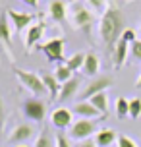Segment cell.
I'll list each match as a JSON object with an SVG mask.
<instances>
[{
	"mask_svg": "<svg viewBox=\"0 0 141 147\" xmlns=\"http://www.w3.org/2000/svg\"><path fill=\"white\" fill-rule=\"evenodd\" d=\"M74 147H97V143H95V140H85V141H79Z\"/></svg>",
	"mask_w": 141,
	"mask_h": 147,
	"instance_id": "1f68e13d",
	"label": "cell"
},
{
	"mask_svg": "<svg viewBox=\"0 0 141 147\" xmlns=\"http://www.w3.org/2000/svg\"><path fill=\"white\" fill-rule=\"evenodd\" d=\"M23 4H27L29 8H37L39 6V0H21Z\"/></svg>",
	"mask_w": 141,
	"mask_h": 147,
	"instance_id": "d6a6232c",
	"label": "cell"
},
{
	"mask_svg": "<svg viewBox=\"0 0 141 147\" xmlns=\"http://www.w3.org/2000/svg\"><path fill=\"white\" fill-rule=\"evenodd\" d=\"M41 80H43V83H45V89H46V93L50 95L52 101H56L60 95V81L54 78V74H41Z\"/></svg>",
	"mask_w": 141,
	"mask_h": 147,
	"instance_id": "e0dca14e",
	"label": "cell"
},
{
	"mask_svg": "<svg viewBox=\"0 0 141 147\" xmlns=\"http://www.w3.org/2000/svg\"><path fill=\"white\" fill-rule=\"evenodd\" d=\"M48 16H50L54 22H64L68 18L66 4H64L62 0H52L50 6H48Z\"/></svg>",
	"mask_w": 141,
	"mask_h": 147,
	"instance_id": "ac0fdd59",
	"label": "cell"
},
{
	"mask_svg": "<svg viewBox=\"0 0 141 147\" xmlns=\"http://www.w3.org/2000/svg\"><path fill=\"white\" fill-rule=\"evenodd\" d=\"M116 145L118 147H137V143H135L130 136H124V134H120L118 136V141H116Z\"/></svg>",
	"mask_w": 141,
	"mask_h": 147,
	"instance_id": "4316f807",
	"label": "cell"
},
{
	"mask_svg": "<svg viewBox=\"0 0 141 147\" xmlns=\"http://www.w3.org/2000/svg\"><path fill=\"white\" fill-rule=\"evenodd\" d=\"M87 4L91 6V10H95V12H106L104 6H106V0H87Z\"/></svg>",
	"mask_w": 141,
	"mask_h": 147,
	"instance_id": "83f0119b",
	"label": "cell"
},
{
	"mask_svg": "<svg viewBox=\"0 0 141 147\" xmlns=\"http://www.w3.org/2000/svg\"><path fill=\"white\" fill-rule=\"evenodd\" d=\"M21 112L27 120L43 122L45 116H46V105H45V101H41L39 97H33V99H27V101L21 105Z\"/></svg>",
	"mask_w": 141,
	"mask_h": 147,
	"instance_id": "3957f363",
	"label": "cell"
},
{
	"mask_svg": "<svg viewBox=\"0 0 141 147\" xmlns=\"http://www.w3.org/2000/svg\"><path fill=\"white\" fill-rule=\"evenodd\" d=\"M135 87H137V89H141V76L137 78V81H135Z\"/></svg>",
	"mask_w": 141,
	"mask_h": 147,
	"instance_id": "836d02e7",
	"label": "cell"
},
{
	"mask_svg": "<svg viewBox=\"0 0 141 147\" xmlns=\"http://www.w3.org/2000/svg\"><path fill=\"white\" fill-rule=\"evenodd\" d=\"M17 147H27V145H17Z\"/></svg>",
	"mask_w": 141,
	"mask_h": 147,
	"instance_id": "d590c367",
	"label": "cell"
},
{
	"mask_svg": "<svg viewBox=\"0 0 141 147\" xmlns=\"http://www.w3.org/2000/svg\"><path fill=\"white\" fill-rule=\"evenodd\" d=\"M33 147H56V138L52 136V132L48 128H43V130L39 132Z\"/></svg>",
	"mask_w": 141,
	"mask_h": 147,
	"instance_id": "44dd1931",
	"label": "cell"
},
{
	"mask_svg": "<svg viewBox=\"0 0 141 147\" xmlns=\"http://www.w3.org/2000/svg\"><path fill=\"white\" fill-rule=\"evenodd\" d=\"M54 78H56V80L60 81V85H62V83H66V81H70L74 78V72H72L66 64H58L56 70H54Z\"/></svg>",
	"mask_w": 141,
	"mask_h": 147,
	"instance_id": "603a6c76",
	"label": "cell"
},
{
	"mask_svg": "<svg viewBox=\"0 0 141 147\" xmlns=\"http://www.w3.org/2000/svg\"><path fill=\"white\" fill-rule=\"evenodd\" d=\"M137 33H139V39H141V27H139V29H137Z\"/></svg>",
	"mask_w": 141,
	"mask_h": 147,
	"instance_id": "e575fe53",
	"label": "cell"
},
{
	"mask_svg": "<svg viewBox=\"0 0 141 147\" xmlns=\"http://www.w3.org/2000/svg\"><path fill=\"white\" fill-rule=\"evenodd\" d=\"M110 85H112V80L108 78V76H97V78H93V80L83 87V91L77 97H79V101H89L91 97H95L97 93L106 91Z\"/></svg>",
	"mask_w": 141,
	"mask_h": 147,
	"instance_id": "5b68a950",
	"label": "cell"
},
{
	"mask_svg": "<svg viewBox=\"0 0 141 147\" xmlns=\"http://www.w3.org/2000/svg\"><path fill=\"white\" fill-rule=\"evenodd\" d=\"M79 85H81V80H79V78H75V76L70 81L62 83L58 101H60V103H66V101H70V99H74L75 95H79Z\"/></svg>",
	"mask_w": 141,
	"mask_h": 147,
	"instance_id": "4fadbf2b",
	"label": "cell"
},
{
	"mask_svg": "<svg viewBox=\"0 0 141 147\" xmlns=\"http://www.w3.org/2000/svg\"><path fill=\"white\" fill-rule=\"evenodd\" d=\"M56 147H74V145H72V141L68 140V136L58 134V136H56Z\"/></svg>",
	"mask_w": 141,
	"mask_h": 147,
	"instance_id": "f546056e",
	"label": "cell"
},
{
	"mask_svg": "<svg viewBox=\"0 0 141 147\" xmlns=\"http://www.w3.org/2000/svg\"><path fill=\"white\" fill-rule=\"evenodd\" d=\"M128 47H130V45H128L126 41H122V39L116 43V47H114V52H112V58H114V68H122V64L126 62Z\"/></svg>",
	"mask_w": 141,
	"mask_h": 147,
	"instance_id": "d6986e66",
	"label": "cell"
},
{
	"mask_svg": "<svg viewBox=\"0 0 141 147\" xmlns=\"http://www.w3.org/2000/svg\"><path fill=\"white\" fill-rule=\"evenodd\" d=\"M0 43L4 45L6 52L14 60V52H12V27H10V18L8 14H0Z\"/></svg>",
	"mask_w": 141,
	"mask_h": 147,
	"instance_id": "30bf717a",
	"label": "cell"
},
{
	"mask_svg": "<svg viewBox=\"0 0 141 147\" xmlns=\"http://www.w3.org/2000/svg\"><path fill=\"white\" fill-rule=\"evenodd\" d=\"M99 70H101V60L97 56L95 52H87V56H85V62H83V68L81 72L87 76V78H97L99 76Z\"/></svg>",
	"mask_w": 141,
	"mask_h": 147,
	"instance_id": "9a60e30c",
	"label": "cell"
},
{
	"mask_svg": "<svg viewBox=\"0 0 141 147\" xmlns=\"http://www.w3.org/2000/svg\"><path fill=\"white\" fill-rule=\"evenodd\" d=\"M4 124H6V109H4V101H2V95H0V136L4 132Z\"/></svg>",
	"mask_w": 141,
	"mask_h": 147,
	"instance_id": "f1b7e54d",
	"label": "cell"
},
{
	"mask_svg": "<svg viewBox=\"0 0 141 147\" xmlns=\"http://www.w3.org/2000/svg\"><path fill=\"white\" fill-rule=\"evenodd\" d=\"M33 134H35V130L31 124H17L14 132L10 134V141H14L17 145H25V141L33 138Z\"/></svg>",
	"mask_w": 141,
	"mask_h": 147,
	"instance_id": "5bb4252c",
	"label": "cell"
},
{
	"mask_svg": "<svg viewBox=\"0 0 141 147\" xmlns=\"http://www.w3.org/2000/svg\"><path fill=\"white\" fill-rule=\"evenodd\" d=\"M14 76H15V80L19 81L27 91H31L35 97L46 93L45 83H43V80H41V76H37L35 72H27V70H21V68H15Z\"/></svg>",
	"mask_w": 141,
	"mask_h": 147,
	"instance_id": "7a4b0ae2",
	"label": "cell"
},
{
	"mask_svg": "<svg viewBox=\"0 0 141 147\" xmlns=\"http://www.w3.org/2000/svg\"><path fill=\"white\" fill-rule=\"evenodd\" d=\"M74 112L70 109H54L50 114V124L56 128V130H70L72 124H74Z\"/></svg>",
	"mask_w": 141,
	"mask_h": 147,
	"instance_id": "9c48e42d",
	"label": "cell"
},
{
	"mask_svg": "<svg viewBox=\"0 0 141 147\" xmlns=\"http://www.w3.org/2000/svg\"><path fill=\"white\" fill-rule=\"evenodd\" d=\"M116 116L118 118L130 116V101H126L124 97H118V101H116Z\"/></svg>",
	"mask_w": 141,
	"mask_h": 147,
	"instance_id": "cb8c5ba5",
	"label": "cell"
},
{
	"mask_svg": "<svg viewBox=\"0 0 141 147\" xmlns=\"http://www.w3.org/2000/svg\"><path fill=\"white\" fill-rule=\"evenodd\" d=\"M120 39H122V41H126L128 45H134L135 41H137V31H135V29H132V27H126Z\"/></svg>",
	"mask_w": 141,
	"mask_h": 147,
	"instance_id": "484cf974",
	"label": "cell"
},
{
	"mask_svg": "<svg viewBox=\"0 0 141 147\" xmlns=\"http://www.w3.org/2000/svg\"><path fill=\"white\" fill-rule=\"evenodd\" d=\"M124 16L118 8H106V12L101 16L99 22V35L103 39V43L106 45V49L114 52V47L120 41V37L124 33Z\"/></svg>",
	"mask_w": 141,
	"mask_h": 147,
	"instance_id": "6da1fadb",
	"label": "cell"
},
{
	"mask_svg": "<svg viewBox=\"0 0 141 147\" xmlns=\"http://www.w3.org/2000/svg\"><path fill=\"white\" fill-rule=\"evenodd\" d=\"M45 29H46V23L43 20H37V22L27 27V35H25V47H35V45L43 39L45 35Z\"/></svg>",
	"mask_w": 141,
	"mask_h": 147,
	"instance_id": "7c38bea8",
	"label": "cell"
},
{
	"mask_svg": "<svg viewBox=\"0 0 141 147\" xmlns=\"http://www.w3.org/2000/svg\"><path fill=\"white\" fill-rule=\"evenodd\" d=\"M141 116V99L139 97H135L130 101V118H139Z\"/></svg>",
	"mask_w": 141,
	"mask_h": 147,
	"instance_id": "d4e9b609",
	"label": "cell"
},
{
	"mask_svg": "<svg viewBox=\"0 0 141 147\" xmlns=\"http://www.w3.org/2000/svg\"><path fill=\"white\" fill-rule=\"evenodd\" d=\"M70 22H72V25H74L75 29H81L87 33V29L93 23V14L89 12V8L81 6V4H74L72 6V18H70Z\"/></svg>",
	"mask_w": 141,
	"mask_h": 147,
	"instance_id": "52a82bcc",
	"label": "cell"
},
{
	"mask_svg": "<svg viewBox=\"0 0 141 147\" xmlns=\"http://www.w3.org/2000/svg\"><path fill=\"white\" fill-rule=\"evenodd\" d=\"M64 39L62 37H54V39H48L43 47H41V51H43V54H45L46 58L50 60V62H66L64 60Z\"/></svg>",
	"mask_w": 141,
	"mask_h": 147,
	"instance_id": "8992f818",
	"label": "cell"
},
{
	"mask_svg": "<svg viewBox=\"0 0 141 147\" xmlns=\"http://www.w3.org/2000/svg\"><path fill=\"white\" fill-rule=\"evenodd\" d=\"M85 56H87L85 52H75V54H72L70 58H66V62H64V64H66V66H68L70 70H72V72L75 74V72H79V70L83 68Z\"/></svg>",
	"mask_w": 141,
	"mask_h": 147,
	"instance_id": "7402d4cb",
	"label": "cell"
},
{
	"mask_svg": "<svg viewBox=\"0 0 141 147\" xmlns=\"http://www.w3.org/2000/svg\"><path fill=\"white\" fill-rule=\"evenodd\" d=\"M70 138L77 141H85L87 138H91L93 134H97V120H85V118H79L75 120L72 128L68 130Z\"/></svg>",
	"mask_w": 141,
	"mask_h": 147,
	"instance_id": "277c9868",
	"label": "cell"
},
{
	"mask_svg": "<svg viewBox=\"0 0 141 147\" xmlns=\"http://www.w3.org/2000/svg\"><path fill=\"white\" fill-rule=\"evenodd\" d=\"M118 141V136L114 130H108V128H104V130H99L95 134V143L97 147H112L114 143Z\"/></svg>",
	"mask_w": 141,
	"mask_h": 147,
	"instance_id": "2e32d148",
	"label": "cell"
},
{
	"mask_svg": "<svg viewBox=\"0 0 141 147\" xmlns=\"http://www.w3.org/2000/svg\"><path fill=\"white\" fill-rule=\"evenodd\" d=\"M89 103L95 107L103 116H106L108 114V93L106 91H103V93H97L95 97H91L89 99Z\"/></svg>",
	"mask_w": 141,
	"mask_h": 147,
	"instance_id": "ffe728a7",
	"label": "cell"
},
{
	"mask_svg": "<svg viewBox=\"0 0 141 147\" xmlns=\"http://www.w3.org/2000/svg\"><path fill=\"white\" fill-rule=\"evenodd\" d=\"M130 49H132L134 58H135V60H141V39H137L134 45H130Z\"/></svg>",
	"mask_w": 141,
	"mask_h": 147,
	"instance_id": "4dcf8cb0",
	"label": "cell"
},
{
	"mask_svg": "<svg viewBox=\"0 0 141 147\" xmlns=\"http://www.w3.org/2000/svg\"><path fill=\"white\" fill-rule=\"evenodd\" d=\"M10 22L14 25V31L15 33H21L23 29H27L29 25L37 22V16L35 14H29V12H17V10H8L6 12Z\"/></svg>",
	"mask_w": 141,
	"mask_h": 147,
	"instance_id": "ba28073f",
	"label": "cell"
},
{
	"mask_svg": "<svg viewBox=\"0 0 141 147\" xmlns=\"http://www.w3.org/2000/svg\"><path fill=\"white\" fill-rule=\"evenodd\" d=\"M72 112L77 114L79 118H85V120H99V118H103V114H101L89 101H77V103L72 107Z\"/></svg>",
	"mask_w": 141,
	"mask_h": 147,
	"instance_id": "8fae6325",
	"label": "cell"
}]
</instances>
